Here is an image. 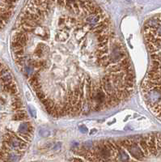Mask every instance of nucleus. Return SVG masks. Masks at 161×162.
Wrapping results in <instances>:
<instances>
[{
    "label": "nucleus",
    "instance_id": "obj_1",
    "mask_svg": "<svg viewBox=\"0 0 161 162\" xmlns=\"http://www.w3.org/2000/svg\"><path fill=\"white\" fill-rule=\"evenodd\" d=\"M144 37L151 63L142 83V92L151 112L161 120V15L146 23Z\"/></svg>",
    "mask_w": 161,
    "mask_h": 162
},
{
    "label": "nucleus",
    "instance_id": "obj_2",
    "mask_svg": "<svg viewBox=\"0 0 161 162\" xmlns=\"http://www.w3.org/2000/svg\"><path fill=\"white\" fill-rule=\"evenodd\" d=\"M143 160H161V134L136 138Z\"/></svg>",
    "mask_w": 161,
    "mask_h": 162
}]
</instances>
